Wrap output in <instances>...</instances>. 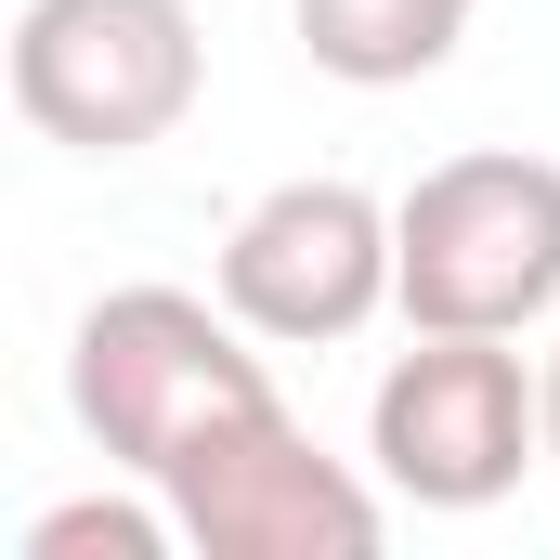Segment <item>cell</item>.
Returning a JSON list of instances; mask_svg holds the SVG:
<instances>
[{
  "label": "cell",
  "instance_id": "obj_1",
  "mask_svg": "<svg viewBox=\"0 0 560 560\" xmlns=\"http://www.w3.org/2000/svg\"><path fill=\"white\" fill-rule=\"evenodd\" d=\"M66 405L105 443V469L156 482L183 443H209L222 418L275 405V365L248 352V326H235L222 287L209 300L196 287H105L79 313V339H66Z\"/></svg>",
  "mask_w": 560,
  "mask_h": 560
},
{
  "label": "cell",
  "instance_id": "obj_8",
  "mask_svg": "<svg viewBox=\"0 0 560 560\" xmlns=\"http://www.w3.org/2000/svg\"><path fill=\"white\" fill-rule=\"evenodd\" d=\"M170 548H183V522H170L156 482H131V495H66V509L26 522V560H170Z\"/></svg>",
  "mask_w": 560,
  "mask_h": 560
},
{
  "label": "cell",
  "instance_id": "obj_7",
  "mask_svg": "<svg viewBox=\"0 0 560 560\" xmlns=\"http://www.w3.org/2000/svg\"><path fill=\"white\" fill-rule=\"evenodd\" d=\"M287 13H300V52H313L326 79L405 92V79H430V66H456V39H469L482 0H287Z\"/></svg>",
  "mask_w": 560,
  "mask_h": 560
},
{
  "label": "cell",
  "instance_id": "obj_2",
  "mask_svg": "<svg viewBox=\"0 0 560 560\" xmlns=\"http://www.w3.org/2000/svg\"><path fill=\"white\" fill-rule=\"evenodd\" d=\"M392 235H405V287H392L405 326L522 339L560 313V156L469 143L392 196Z\"/></svg>",
  "mask_w": 560,
  "mask_h": 560
},
{
  "label": "cell",
  "instance_id": "obj_5",
  "mask_svg": "<svg viewBox=\"0 0 560 560\" xmlns=\"http://www.w3.org/2000/svg\"><path fill=\"white\" fill-rule=\"evenodd\" d=\"M156 495H170V522H183L196 560H365L392 535V482L326 456L287 418V392L248 405V418H222L209 443H183L156 469Z\"/></svg>",
  "mask_w": 560,
  "mask_h": 560
},
{
  "label": "cell",
  "instance_id": "obj_4",
  "mask_svg": "<svg viewBox=\"0 0 560 560\" xmlns=\"http://www.w3.org/2000/svg\"><path fill=\"white\" fill-rule=\"evenodd\" d=\"M209 39L196 0H26L13 13V105L66 156H143L196 118Z\"/></svg>",
  "mask_w": 560,
  "mask_h": 560
},
{
  "label": "cell",
  "instance_id": "obj_9",
  "mask_svg": "<svg viewBox=\"0 0 560 560\" xmlns=\"http://www.w3.org/2000/svg\"><path fill=\"white\" fill-rule=\"evenodd\" d=\"M548 482H560V352H548Z\"/></svg>",
  "mask_w": 560,
  "mask_h": 560
},
{
  "label": "cell",
  "instance_id": "obj_3",
  "mask_svg": "<svg viewBox=\"0 0 560 560\" xmlns=\"http://www.w3.org/2000/svg\"><path fill=\"white\" fill-rule=\"evenodd\" d=\"M548 456V365H522L482 326H418V352L365 392V469L405 509H495Z\"/></svg>",
  "mask_w": 560,
  "mask_h": 560
},
{
  "label": "cell",
  "instance_id": "obj_6",
  "mask_svg": "<svg viewBox=\"0 0 560 560\" xmlns=\"http://www.w3.org/2000/svg\"><path fill=\"white\" fill-rule=\"evenodd\" d=\"M209 287L235 300V326H248L261 352H339V339H365V326L392 313L405 235H392V209H378L365 183L300 170V183H275V196L235 209Z\"/></svg>",
  "mask_w": 560,
  "mask_h": 560
}]
</instances>
